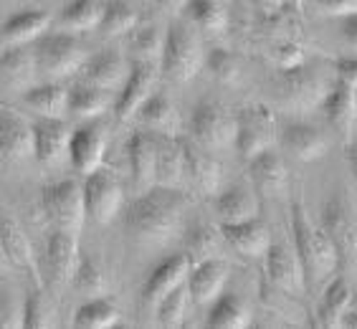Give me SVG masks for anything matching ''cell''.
I'll use <instances>...</instances> for the list:
<instances>
[{
	"label": "cell",
	"mask_w": 357,
	"mask_h": 329,
	"mask_svg": "<svg viewBox=\"0 0 357 329\" xmlns=\"http://www.w3.org/2000/svg\"><path fill=\"white\" fill-rule=\"evenodd\" d=\"M155 82H158V63L152 61H135L130 66V74L119 86V94L114 99V114L119 122H127L137 114L142 102L155 91Z\"/></svg>",
	"instance_id": "15"
},
{
	"label": "cell",
	"mask_w": 357,
	"mask_h": 329,
	"mask_svg": "<svg viewBox=\"0 0 357 329\" xmlns=\"http://www.w3.org/2000/svg\"><path fill=\"white\" fill-rule=\"evenodd\" d=\"M114 109L112 91L102 89L96 84L79 82L69 89V114L76 119H96L102 117L107 109Z\"/></svg>",
	"instance_id": "34"
},
{
	"label": "cell",
	"mask_w": 357,
	"mask_h": 329,
	"mask_svg": "<svg viewBox=\"0 0 357 329\" xmlns=\"http://www.w3.org/2000/svg\"><path fill=\"white\" fill-rule=\"evenodd\" d=\"M162 6H165L167 10H183V8L188 6V0H162Z\"/></svg>",
	"instance_id": "55"
},
{
	"label": "cell",
	"mask_w": 357,
	"mask_h": 329,
	"mask_svg": "<svg viewBox=\"0 0 357 329\" xmlns=\"http://www.w3.org/2000/svg\"><path fill=\"white\" fill-rule=\"evenodd\" d=\"M332 84L324 79V74L312 71L307 63H299L294 69H282L276 82V99L287 112H310L319 107L322 96L327 94Z\"/></svg>",
	"instance_id": "5"
},
{
	"label": "cell",
	"mask_w": 357,
	"mask_h": 329,
	"mask_svg": "<svg viewBox=\"0 0 357 329\" xmlns=\"http://www.w3.org/2000/svg\"><path fill=\"white\" fill-rule=\"evenodd\" d=\"M271 59L279 69H294V66L304 63V48L294 41H279L271 48Z\"/></svg>",
	"instance_id": "47"
},
{
	"label": "cell",
	"mask_w": 357,
	"mask_h": 329,
	"mask_svg": "<svg viewBox=\"0 0 357 329\" xmlns=\"http://www.w3.org/2000/svg\"><path fill=\"white\" fill-rule=\"evenodd\" d=\"M264 261H266L268 282L279 291H287V294H304L307 291L302 263L296 259L294 248H289L287 243H271Z\"/></svg>",
	"instance_id": "21"
},
{
	"label": "cell",
	"mask_w": 357,
	"mask_h": 329,
	"mask_svg": "<svg viewBox=\"0 0 357 329\" xmlns=\"http://www.w3.org/2000/svg\"><path fill=\"white\" fill-rule=\"evenodd\" d=\"M347 164H350L352 180H355V188H357V139L355 137L347 142Z\"/></svg>",
	"instance_id": "52"
},
{
	"label": "cell",
	"mask_w": 357,
	"mask_h": 329,
	"mask_svg": "<svg viewBox=\"0 0 357 329\" xmlns=\"http://www.w3.org/2000/svg\"><path fill=\"white\" fill-rule=\"evenodd\" d=\"M31 46H33L38 74L46 76L48 82H59L63 76L82 71L84 61L89 59V51H86L84 41L71 31H66V33L63 31L61 33H48L46 31Z\"/></svg>",
	"instance_id": "4"
},
{
	"label": "cell",
	"mask_w": 357,
	"mask_h": 329,
	"mask_svg": "<svg viewBox=\"0 0 357 329\" xmlns=\"http://www.w3.org/2000/svg\"><path fill=\"white\" fill-rule=\"evenodd\" d=\"M38 76L36 56L31 43L23 46H8L6 54L0 56V94L23 96V91L31 89Z\"/></svg>",
	"instance_id": "16"
},
{
	"label": "cell",
	"mask_w": 357,
	"mask_h": 329,
	"mask_svg": "<svg viewBox=\"0 0 357 329\" xmlns=\"http://www.w3.org/2000/svg\"><path fill=\"white\" fill-rule=\"evenodd\" d=\"M104 13V0H71L59 15V26L71 33L96 31Z\"/></svg>",
	"instance_id": "36"
},
{
	"label": "cell",
	"mask_w": 357,
	"mask_h": 329,
	"mask_svg": "<svg viewBox=\"0 0 357 329\" xmlns=\"http://www.w3.org/2000/svg\"><path fill=\"white\" fill-rule=\"evenodd\" d=\"M276 137L289 155H294L302 162H314V160L324 158V152L330 147L327 135L314 122H307V119H284L279 124Z\"/></svg>",
	"instance_id": "14"
},
{
	"label": "cell",
	"mask_w": 357,
	"mask_h": 329,
	"mask_svg": "<svg viewBox=\"0 0 357 329\" xmlns=\"http://www.w3.org/2000/svg\"><path fill=\"white\" fill-rule=\"evenodd\" d=\"M220 236L236 254L246 256V259H264L268 246L274 243L271 231L259 215L241 220V223H220Z\"/></svg>",
	"instance_id": "22"
},
{
	"label": "cell",
	"mask_w": 357,
	"mask_h": 329,
	"mask_svg": "<svg viewBox=\"0 0 357 329\" xmlns=\"http://www.w3.org/2000/svg\"><path fill=\"white\" fill-rule=\"evenodd\" d=\"M10 266H13V263H10V259H8V254H6V248H3V243H0V274H6Z\"/></svg>",
	"instance_id": "54"
},
{
	"label": "cell",
	"mask_w": 357,
	"mask_h": 329,
	"mask_svg": "<svg viewBox=\"0 0 357 329\" xmlns=\"http://www.w3.org/2000/svg\"><path fill=\"white\" fill-rule=\"evenodd\" d=\"M299 3L302 0H251V6L261 21H276L284 13H289L291 8H299Z\"/></svg>",
	"instance_id": "48"
},
{
	"label": "cell",
	"mask_w": 357,
	"mask_h": 329,
	"mask_svg": "<svg viewBox=\"0 0 357 329\" xmlns=\"http://www.w3.org/2000/svg\"><path fill=\"white\" fill-rule=\"evenodd\" d=\"M337 79L347 82L350 86H357V56H347V59H337L335 63Z\"/></svg>",
	"instance_id": "50"
},
{
	"label": "cell",
	"mask_w": 357,
	"mask_h": 329,
	"mask_svg": "<svg viewBox=\"0 0 357 329\" xmlns=\"http://www.w3.org/2000/svg\"><path fill=\"white\" fill-rule=\"evenodd\" d=\"M130 74V63L122 56V51L117 48H104L99 54L89 56L82 66L84 82L96 84L102 89H119Z\"/></svg>",
	"instance_id": "27"
},
{
	"label": "cell",
	"mask_w": 357,
	"mask_h": 329,
	"mask_svg": "<svg viewBox=\"0 0 357 329\" xmlns=\"http://www.w3.org/2000/svg\"><path fill=\"white\" fill-rule=\"evenodd\" d=\"M183 13L208 33H223L228 28V8L223 0H188Z\"/></svg>",
	"instance_id": "38"
},
{
	"label": "cell",
	"mask_w": 357,
	"mask_h": 329,
	"mask_svg": "<svg viewBox=\"0 0 357 329\" xmlns=\"http://www.w3.org/2000/svg\"><path fill=\"white\" fill-rule=\"evenodd\" d=\"M340 33H342V41L347 43V48L357 51V13L344 15L342 26H340Z\"/></svg>",
	"instance_id": "51"
},
{
	"label": "cell",
	"mask_w": 357,
	"mask_h": 329,
	"mask_svg": "<svg viewBox=\"0 0 357 329\" xmlns=\"http://www.w3.org/2000/svg\"><path fill=\"white\" fill-rule=\"evenodd\" d=\"M190 135L208 152L228 150L236 139V114L218 102H200L190 114Z\"/></svg>",
	"instance_id": "8"
},
{
	"label": "cell",
	"mask_w": 357,
	"mask_h": 329,
	"mask_svg": "<svg viewBox=\"0 0 357 329\" xmlns=\"http://www.w3.org/2000/svg\"><path fill=\"white\" fill-rule=\"evenodd\" d=\"M79 236L54 228V234L48 238L46 246V284L54 291H61L69 286L74 279V271L79 266Z\"/></svg>",
	"instance_id": "13"
},
{
	"label": "cell",
	"mask_w": 357,
	"mask_h": 329,
	"mask_svg": "<svg viewBox=\"0 0 357 329\" xmlns=\"http://www.w3.org/2000/svg\"><path fill=\"white\" fill-rule=\"evenodd\" d=\"M84 206L86 215L99 226H109L117 218L124 203V190L119 178L112 170L96 167L94 172L86 175L84 180Z\"/></svg>",
	"instance_id": "9"
},
{
	"label": "cell",
	"mask_w": 357,
	"mask_h": 329,
	"mask_svg": "<svg viewBox=\"0 0 357 329\" xmlns=\"http://www.w3.org/2000/svg\"><path fill=\"white\" fill-rule=\"evenodd\" d=\"M213 211L218 223H241L259 215V195L254 185H234L218 192L213 200Z\"/></svg>",
	"instance_id": "29"
},
{
	"label": "cell",
	"mask_w": 357,
	"mask_h": 329,
	"mask_svg": "<svg viewBox=\"0 0 357 329\" xmlns=\"http://www.w3.org/2000/svg\"><path fill=\"white\" fill-rule=\"evenodd\" d=\"M183 152H185V180L195 190L215 195L220 188V162L198 142L183 139Z\"/></svg>",
	"instance_id": "25"
},
{
	"label": "cell",
	"mask_w": 357,
	"mask_h": 329,
	"mask_svg": "<svg viewBox=\"0 0 357 329\" xmlns=\"http://www.w3.org/2000/svg\"><path fill=\"white\" fill-rule=\"evenodd\" d=\"M206 66V51L190 23L175 21L165 31V46L160 56V71L175 84L192 82Z\"/></svg>",
	"instance_id": "3"
},
{
	"label": "cell",
	"mask_w": 357,
	"mask_h": 329,
	"mask_svg": "<svg viewBox=\"0 0 357 329\" xmlns=\"http://www.w3.org/2000/svg\"><path fill=\"white\" fill-rule=\"evenodd\" d=\"M220 231L215 234L211 226H192L185 234V254L188 259L195 263V261H206V259H215L220 254Z\"/></svg>",
	"instance_id": "42"
},
{
	"label": "cell",
	"mask_w": 357,
	"mask_h": 329,
	"mask_svg": "<svg viewBox=\"0 0 357 329\" xmlns=\"http://www.w3.org/2000/svg\"><path fill=\"white\" fill-rule=\"evenodd\" d=\"M352 309H357V291H352Z\"/></svg>",
	"instance_id": "56"
},
{
	"label": "cell",
	"mask_w": 357,
	"mask_h": 329,
	"mask_svg": "<svg viewBox=\"0 0 357 329\" xmlns=\"http://www.w3.org/2000/svg\"><path fill=\"white\" fill-rule=\"evenodd\" d=\"M51 316H54V309H51V302L43 294V289H36L33 294L26 296V302H23V327L46 329L51 327Z\"/></svg>",
	"instance_id": "44"
},
{
	"label": "cell",
	"mask_w": 357,
	"mask_h": 329,
	"mask_svg": "<svg viewBox=\"0 0 357 329\" xmlns=\"http://www.w3.org/2000/svg\"><path fill=\"white\" fill-rule=\"evenodd\" d=\"M289 228H291V240H294L296 259L302 263L307 289L314 291V289L324 286L340 271V254H337L332 238L322 226H317L310 218L302 200L291 203Z\"/></svg>",
	"instance_id": "2"
},
{
	"label": "cell",
	"mask_w": 357,
	"mask_h": 329,
	"mask_svg": "<svg viewBox=\"0 0 357 329\" xmlns=\"http://www.w3.org/2000/svg\"><path fill=\"white\" fill-rule=\"evenodd\" d=\"M119 309L114 302L104 299V296H94L89 302H84L82 307L74 312V327L79 329H112L119 324Z\"/></svg>",
	"instance_id": "37"
},
{
	"label": "cell",
	"mask_w": 357,
	"mask_h": 329,
	"mask_svg": "<svg viewBox=\"0 0 357 329\" xmlns=\"http://www.w3.org/2000/svg\"><path fill=\"white\" fill-rule=\"evenodd\" d=\"M319 8L324 13L337 15V18H344V15L357 13V0H317Z\"/></svg>",
	"instance_id": "49"
},
{
	"label": "cell",
	"mask_w": 357,
	"mask_h": 329,
	"mask_svg": "<svg viewBox=\"0 0 357 329\" xmlns=\"http://www.w3.org/2000/svg\"><path fill=\"white\" fill-rule=\"evenodd\" d=\"M188 198L178 188L152 185L124 208V231L139 246H165L183 234Z\"/></svg>",
	"instance_id": "1"
},
{
	"label": "cell",
	"mask_w": 357,
	"mask_h": 329,
	"mask_svg": "<svg viewBox=\"0 0 357 329\" xmlns=\"http://www.w3.org/2000/svg\"><path fill=\"white\" fill-rule=\"evenodd\" d=\"M33 158L43 167H56L69 158L71 127L63 117H38L33 124Z\"/></svg>",
	"instance_id": "17"
},
{
	"label": "cell",
	"mask_w": 357,
	"mask_h": 329,
	"mask_svg": "<svg viewBox=\"0 0 357 329\" xmlns=\"http://www.w3.org/2000/svg\"><path fill=\"white\" fill-rule=\"evenodd\" d=\"M107 124L102 119H84L71 130L69 137V162L79 175H89L102 167L107 152Z\"/></svg>",
	"instance_id": "10"
},
{
	"label": "cell",
	"mask_w": 357,
	"mask_h": 329,
	"mask_svg": "<svg viewBox=\"0 0 357 329\" xmlns=\"http://www.w3.org/2000/svg\"><path fill=\"white\" fill-rule=\"evenodd\" d=\"M276 132H279V124H276L274 112L264 107V104H254V107H246V109H241L236 114L234 147L248 162L256 155H261L264 150H271Z\"/></svg>",
	"instance_id": "7"
},
{
	"label": "cell",
	"mask_w": 357,
	"mask_h": 329,
	"mask_svg": "<svg viewBox=\"0 0 357 329\" xmlns=\"http://www.w3.org/2000/svg\"><path fill=\"white\" fill-rule=\"evenodd\" d=\"M127 160H130L132 183L137 190H147L155 185L158 175V135L150 130L132 132L127 139Z\"/></svg>",
	"instance_id": "23"
},
{
	"label": "cell",
	"mask_w": 357,
	"mask_h": 329,
	"mask_svg": "<svg viewBox=\"0 0 357 329\" xmlns=\"http://www.w3.org/2000/svg\"><path fill=\"white\" fill-rule=\"evenodd\" d=\"M23 107L33 112L36 117H63L69 114V89L61 82H43L33 84L23 91Z\"/></svg>",
	"instance_id": "31"
},
{
	"label": "cell",
	"mask_w": 357,
	"mask_h": 329,
	"mask_svg": "<svg viewBox=\"0 0 357 329\" xmlns=\"http://www.w3.org/2000/svg\"><path fill=\"white\" fill-rule=\"evenodd\" d=\"M162 46H165V33L162 28L155 23H144V26H135L130 31V51L135 56V61H152L160 63L162 56Z\"/></svg>",
	"instance_id": "39"
},
{
	"label": "cell",
	"mask_w": 357,
	"mask_h": 329,
	"mask_svg": "<svg viewBox=\"0 0 357 329\" xmlns=\"http://www.w3.org/2000/svg\"><path fill=\"white\" fill-rule=\"evenodd\" d=\"M192 261L188 259V254H175L170 259H165L162 263L152 268V274L147 276V282L142 286V304L144 307L155 309L172 289H178L180 284L188 282Z\"/></svg>",
	"instance_id": "20"
},
{
	"label": "cell",
	"mask_w": 357,
	"mask_h": 329,
	"mask_svg": "<svg viewBox=\"0 0 357 329\" xmlns=\"http://www.w3.org/2000/svg\"><path fill=\"white\" fill-rule=\"evenodd\" d=\"M137 10L127 3V0H104V13L99 21V33L104 38H114V36L130 33L137 26Z\"/></svg>",
	"instance_id": "40"
},
{
	"label": "cell",
	"mask_w": 357,
	"mask_h": 329,
	"mask_svg": "<svg viewBox=\"0 0 357 329\" xmlns=\"http://www.w3.org/2000/svg\"><path fill=\"white\" fill-rule=\"evenodd\" d=\"M352 307V286L344 276H332L324 284V291L319 296L317 307V324L322 329H337L342 327L344 312Z\"/></svg>",
	"instance_id": "30"
},
{
	"label": "cell",
	"mask_w": 357,
	"mask_h": 329,
	"mask_svg": "<svg viewBox=\"0 0 357 329\" xmlns=\"http://www.w3.org/2000/svg\"><path fill=\"white\" fill-rule=\"evenodd\" d=\"M206 69L213 74V79L223 84H234L238 79V61L228 48H213L206 54Z\"/></svg>",
	"instance_id": "45"
},
{
	"label": "cell",
	"mask_w": 357,
	"mask_h": 329,
	"mask_svg": "<svg viewBox=\"0 0 357 329\" xmlns=\"http://www.w3.org/2000/svg\"><path fill=\"white\" fill-rule=\"evenodd\" d=\"M71 286L84 296H102L107 291V276L96 261H91L89 256H82L74 271V279H71Z\"/></svg>",
	"instance_id": "43"
},
{
	"label": "cell",
	"mask_w": 357,
	"mask_h": 329,
	"mask_svg": "<svg viewBox=\"0 0 357 329\" xmlns=\"http://www.w3.org/2000/svg\"><path fill=\"white\" fill-rule=\"evenodd\" d=\"M0 329H23V302L0 289Z\"/></svg>",
	"instance_id": "46"
},
{
	"label": "cell",
	"mask_w": 357,
	"mask_h": 329,
	"mask_svg": "<svg viewBox=\"0 0 357 329\" xmlns=\"http://www.w3.org/2000/svg\"><path fill=\"white\" fill-rule=\"evenodd\" d=\"M231 268L220 256L206 261H195L188 274V291H190V302L198 307H211V304L223 294L228 282Z\"/></svg>",
	"instance_id": "19"
},
{
	"label": "cell",
	"mask_w": 357,
	"mask_h": 329,
	"mask_svg": "<svg viewBox=\"0 0 357 329\" xmlns=\"http://www.w3.org/2000/svg\"><path fill=\"white\" fill-rule=\"evenodd\" d=\"M248 175L259 198H279L289 190V175L282 155L274 150H264L254 160H248Z\"/></svg>",
	"instance_id": "24"
},
{
	"label": "cell",
	"mask_w": 357,
	"mask_h": 329,
	"mask_svg": "<svg viewBox=\"0 0 357 329\" xmlns=\"http://www.w3.org/2000/svg\"><path fill=\"white\" fill-rule=\"evenodd\" d=\"M135 119L139 122L142 130H150L155 135H175L178 130V112H175V104L170 102L167 94H160V91H152L147 99L142 102V107L137 109Z\"/></svg>",
	"instance_id": "33"
},
{
	"label": "cell",
	"mask_w": 357,
	"mask_h": 329,
	"mask_svg": "<svg viewBox=\"0 0 357 329\" xmlns=\"http://www.w3.org/2000/svg\"><path fill=\"white\" fill-rule=\"evenodd\" d=\"M183 183H185L183 137H175V135H158V175H155V185L180 188Z\"/></svg>",
	"instance_id": "32"
},
{
	"label": "cell",
	"mask_w": 357,
	"mask_h": 329,
	"mask_svg": "<svg viewBox=\"0 0 357 329\" xmlns=\"http://www.w3.org/2000/svg\"><path fill=\"white\" fill-rule=\"evenodd\" d=\"M319 109H322L327 124H330L344 142H350L355 137V127H357L355 86H350L342 79L332 82V86L322 96V102H319Z\"/></svg>",
	"instance_id": "18"
},
{
	"label": "cell",
	"mask_w": 357,
	"mask_h": 329,
	"mask_svg": "<svg viewBox=\"0 0 357 329\" xmlns=\"http://www.w3.org/2000/svg\"><path fill=\"white\" fill-rule=\"evenodd\" d=\"M0 243L6 248L10 263H13L15 268H21L23 274L33 282L36 289H43L46 279H43L41 263H38V259H36V254H33L31 238H28V234L23 231L21 223H18L3 206H0Z\"/></svg>",
	"instance_id": "12"
},
{
	"label": "cell",
	"mask_w": 357,
	"mask_h": 329,
	"mask_svg": "<svg viewBox=\"0 0 357 329\" xmlns=\"http://www.w3.org/2000/svg\"><path fill=\"white\" fill-rule=\"evenodd\" d=\"M342 327L344 329H357V309H347L342 316Z\"/></svg>",
	"instance_id": "53"
},
{
	"label": "cell",
	"mask_w": 357,
	"mask_h": 329,
	"mask_svg": "<svg viewBox=\"0 0 357 329\" xmlns=\"http://www.w3.org/2000/svg\"><path fill=\"white\" fill-rule=\"evenodd\" d=\"M0 158L18 162L33 158V127L10 109H0Z\"/></svg>",
	"instance_id": "26"
},
{
	"label": "cell",
	"mask_w": 357,
	"mask_h": 329,
	"mask_svg": "<svg viewBox=\"0 0 357 329\" xmlns=\"http://www.w3.org/2000/svg\"><path fill=\"white\" fill-rule=\"evenodd\" d=\"M41 211L54 228L82 234L86 220V206H84V188L76 180H59L41 190Z\"/></svg>",
	"instance_id": "6"
},
{
	"label": "cell",
	"mask_w": 357,
	"mask_h": 329,
	"mask_svg": "<svg viewBox=\"0 0 357 329\" xmlns=\"http://www.w3.org/2000/svg\"><path fill=\"white\" fill-rule=\"evenodd\" d=\"M188 309H190V291H188V284H180L178 289H172L170 294L155 307V314H158V322L162 327L178 329L185 322Z\"/></svg>",
	"instance_id": "41"
},
{
	"label": "cell",
	"mask_w": 357,
	"mask_h": 329,
	"mask_svg": "<svg viewBox=\"0 0 357 329\" xmlns=\"http://www.w3.org/2000/svg\"><path fill=\"white\" fill-rule=\"evenodd\" d=\"M206 324L211 329H246L251 327V309L238 294H223L211 304Z\"/></svg>",
	"instance_id": "35"
},
{
	"label": "cell",
	"mask_w": 357,
	"mask_h": 329,
	"mask_svg": "<svg viewBox=\"0 0 357 329\" xmlns=\"http://www.w3.org/2000/svg\"><path fill=\"white\" fill-rule=\"evenodd\" d=\"M322 228L340 254V268H357V220L342 198H332L324 206Z\"/></svg>",
	"instance_id": "11"
},
{
	"label": "cell",
	"mask_w": 357,
	"mask_h": 329,
	"mask_svg": "<svg viewBox=\"0 0 357 329\" xmlns=\"http://www.w3.org/2000/svg\"><path fill=\"white\" fill-rule=\"evenodd\" d=\"M355 102H357V86H355Z\"/></svg>",
	"instance_id": "57"
},
{
	"label": "cell",
	"mask_w": 357,
	"mask_h": 329,
	"mask_svg": "<svg viewBox=\"0 0 357 329\" xmlns=\"http://www.w3.org/2000/svg\"><path fill=\"white\" fill-rule=\"evenodd\" d=\"M51 26V15L41 8H28L18 10L0 26V41L8 46H23V43H33L41 38Z\"/></svg>",
	"instance_id": "28"
}]
</instances>
